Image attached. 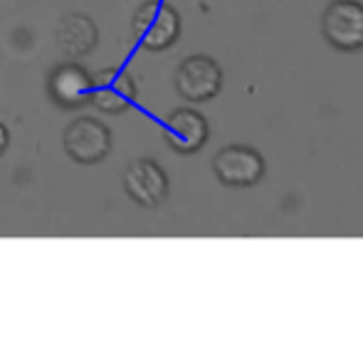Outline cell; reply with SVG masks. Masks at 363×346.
<instances>
[{
  "mask_svg": "<svg viewBox=\"0 0 363 346\" xmlns=\"http://www.w3.org/2000/svg\"><path fill=\"white\" fill-rule=\"evenodd\" d=\"M124 191L134 203L144 208H156L168 196V176L151 159H136L124 171Z\"/></svg>",
  "mask_w": 363,
  "mask_h": 346,
  "instance_id": "52a82bcc",
  "label": "cell"
},
{
  "mask_svg": "<svg viewBox=\"0 0 363 346\" xmlns=\"http://www.w3.org/2000/svg\"><path fill=\"white\" fill-rule=\"evenodd\" d=\"M67 156L82 166L99 164L111 151V131L94 116H77L62 134Z\"/></svg>",
  "mask_w": 363,
  "mask_h": 346,
  "instance_id": "7a4b0ae2",
  "label": "cell"
},
{
  "mask_svg": "<svg viewBox=\"0 0 363 346\" xmlns=\"http://www.w3.org/2000/svg\"><path fill=\"white\" fill-rule=\"evenodd\" d=\"M324 38L336 50L354 52L363 48V5L356 0H336L324 13Z\"/></svg>",
  "mask_w": 363,
  "mask_h": 346,
  "instance_id": "5b68a950",
  "label": "cell"
},
{
  "mask_svg": "<svg viewBox=\"0 0 363 346\" xmlns=\"http://www.w3.org/2000/svg\"><path fill=\"white\" fill-rule=\"evenodd\" d=\"M223 86V69L208 55H193L176 69V89L188 101H208Z\"/></svg>",
  "mask_w": 363,
  "mask_h": 346,
  "instance_id": "277c9868",
  "label": "cell"
},
{
  "mask_svg": "<svg viewBox=\"0 0 363 346\" xmlns=\"http://www.w3.org/2000/svg\"><path fill=\"white\" fill-rule=\"evenodd\" d=\"M208 119L196 109H176L163 121V136L178 154H196L208 141Z\"/></svg>",
  "mask_w": 363,
  "mask_h": 346,
  "instance_id": "9c48e42d",
  "label": "cell"
},
{
  "mask_svg": "<svg viewBox=\"0 0 363 346\" xmlns=\"http://www.w3.org/2000/svg\"><path fill=\"white\" fill-rule=\"evenodd\" d=\"M139 86L136 79L131 77L126 69L111 67L99 72L96 77H91V96L89 104H94V109H99L101 114H124L134 106Z\"/></svg>",
  "mask_w": 363,
  "mask_h": 346,
  "instance_id": "3957f363",
  "label": "cell"
},
{
  "mask_svg": "<svg viewBox=\"0 0 363 346\" xmlns=\"http://www.w3.org/2000/svg\"><path fill=\"white\" fill-rule=\"evenodd\" d=\"M134 40L148 52L168 50L181 35V15L163 0H146L134 13Z\"/></svg>",
  "mask_w": 363,
  "mask_h": 346,
  "instance_id": "6da1fadb",
  "label": "cell"
},
{
  "mask_svg": "<svg viewBox=\"0 0 363 346\" xmlns=\"http://www.w3.org/2000/svg\"><path fill=\"white\" fill-rule=\"evenodd\" d=\"M213 169L220 183L230 188H250L262 178L264 161L250 146H225L213 159Z\"/></svg>",
  "mask_w": 363,
  "mask_h": 346,
  "instance_id": "8992f818",
  "label": "cell"
},
{
  "mask_svg": "<svg viewBox=\"0 0 363 346\" xmlns=\"http://www.w3.org/2000/svg\"><path fill=\"white\" fill-rule=\"evenodd\" d=\"M48 94L60 109H79L89 104L91 74L77 62H62L50 72Z\"/></svg>",
  "mask_w": 363,
  "mask_h": 346,
  "instance_id": "ba28073f",
  "label": "cell"
},
{
  "mask_svg": "<svg viewBox=\"0 0 363 346\" xmlns=\"http://www.w3.org/2000/svg\"><path fill=\"white\" fill-rule=\"evenodd\" d=\"M8 144H10V131H8V126L0 121V156L8 151Z\"/></svg>",
  "mask_w": 363,
  "mask_h": 346,
  "instance_id": "8fae6325",
  "label": "cell"
},
{
  "mask_svg": "<svg viewBox=\"0 0 363 346\" xmlns=\"http://www.w3.org/2000/svg\"><path fill=\"white\" fill-rule=\"evenodd\" d=\"M57 45L62 48L65 55L69 57H82V55H89L96 48V25L89 15L84 13H67L62 15V20L57 23Z\"/></svg>",
  "mask_w": 363,
  "mask_h": 346,
  "instance_id": "30bf717a",
  "label": "cell"
}]
</instances>
